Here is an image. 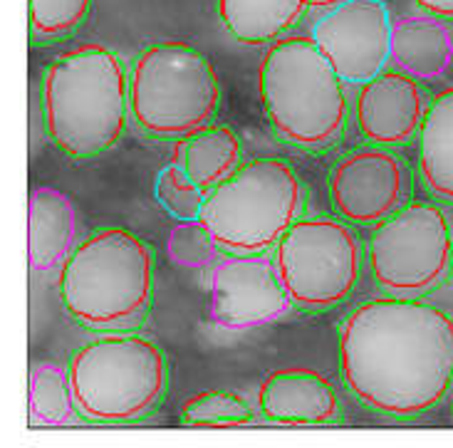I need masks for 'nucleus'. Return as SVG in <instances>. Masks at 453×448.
I'll return each instance as SVG.
<instances>
[{
	"instance_id": "1",
	"label": "nucleus",
	"mask_w": 453,
	"mask_h": 448,
	"mask_svg": "<svg viewBox=\"0 0 453 448\" xmlns=\"http://www.w3.org/2000/svg\"><path fill=\"white\" fill-rule=\"evenodd\" d=\"M340 372L374 412L399 419L431 412L453 384V317L418 297L359 305L340 332Z\"/></svg>"
},
{
	"instance_id": "2",
	"label": "nucleus",
	"mask_w": 453,
	"mask_h": 448,
	"mask_svg": "<svg viewBox=\"0 0 453 448\" xmlns=\"http://www.w3.org/2000/svg\"><path fill=\"white\" fill-rule=\"evenodd\" d=\"M42 124L70 157H97L122 139L129 104V74L104 45H80L50 62L42 74Z\"/></svg>"
},
{
	"instance_id": "3",
	"label": "nucleus",
	"mask_w": 453,
	"mask_h": 448,
	"mask_svg": "<svg viewBox=\"0 0 453 448\" xmlns=\"http://www.w3.org/2000/svg\"><path fill=\"white\" fill-rule=\"evenodd\" d=\"M154 258L127 228H99L60 267V300L80 325L95 332L134 328L149 313Z\"/></svg>"
},
{
	"instance_id": "4",
	"label": "nucleus",
	"mask_w": 453,
	"mask_h": 448,
	"mask_svg": "<svg viewBox=\"0 0 453 448\" xmlns=\"http://www.w3.org/2000/svg\"><path fill=\"white\" fill-rule=\"evenodd\" d=\"M260 102L273 129L305 149L332 144L347 127L344 80L312 35H285L263 55L257 73Z\"/></svg>"
},
{
	"instance_id": "5",
	"label": "nucleus",
	"mask_w": 453,
	"mask_h": 448,
	"mask_svg": "<svg viewBox=\"0 0 453 448\" xmlns=\"http://www.w3.org/2000/svg\"><path fill=\"white\" fill-rule=\"evenodd\" d=\"M303 211L305 189L293 166L280 158H253L211 189L198 219L221 251L248 255L275 248Z\"/></svg>"
},
{
	"instance_id": "6",
	"label": "nucleus",
	"mask_w": 453,
	"mask_h": 448,
	"mask_svg": "<svg viewBox=\"0 0 453 448\" xmlns=\"http://www.w3.org/2000/svg\"><path fill=\"white\" fill-rule=\"evenodd\" d=\"M77 412L97 424L144 419L169 389L164 351L142 335H104L82 344L70 362Z\"/></svg>"
},
{
	"instance_id": "7",
	"label": "nucleus",
	"mask_w": 453,
	"mask_h": 448,
	"mask_svg": "<svg viewBox=\"0 0 453 448\" xmlns=\"http://www.w3.org/2000/svg\"><path fill=\"white\" fill-rule=\"evenodd\" d=\"M221 82L211 60L186 42H159L136 55L129 73L132 117L154 136H184L211 124Z\"/></svg>"
},
{
	"instance_id": "8",
	"label": "nucleus",
	"mask_w": 453,
	"mask_h": 448,
	"mask_svg": "<svg viewBox=\"0 0 453 448\" xmlns=\"http://www.w3.org/2000/svg\"><path fill=\"white\" fill-rule=\"evenodd\" d=\"M451 263L453 228L436 204H404L372 230L369 267L387 295L424 297L449 278Z\"/></svg>"
},
{
	"instance_id": "9",
	"label": "nucleus",
	"mask_w": 453,
	"mask_h": 448,
	"mask_svg": "<svg viewBox=\"0 0 453 448\" xmlns=\"http://www.w3.org/2000/svg\"><path fill=\"white\" fill-rule=\"evenodd\" d=\"M275 266L295 307L325 313L355 290L362 245L340 220H295L275 245Z\"/></svg>"
},
{
	"instance_id": "10",
	"label": "nucleus",
	"mask_w": 453,
	"mask_h": 448,
	"mask_svg": "<svg viewBox=\"0 0 453 448\" xmlns=\"http://www.w3.org/2000/svg\"><path fill=\"white\" fill-rule=\"evenodd\" d=\"M394 20L381 0H344L312 25V40L344 82L365 85L392 62Z\"/></svg>"
},
{
	"instance_id": "11",
	"label": "nucleus",
	"mask_w": 453,
	"mask_h": 448,
	"mask_svg": "<svg viewBox=\"0 0 453 448\" xmlns=\"http://www.w3.org/2000/svg\"><path fill=\"white\" fill-rule=\"evenodd\" d=\"M295 307L275 258L231 253L211 270V320L226 329H253L275 322Z\"/></svg>"
},
{
	"instance_id": "12",
	"label": "nucleus",
	"mask_w": 453,
	"mask_h": 448,
	"mask_svg": "<svg viewBox=\"0 0 453 448\" xmlns=\"http://www.w3.org/2000/svg\"><path fill=\"white\" fill-rule=\"evenodd\" d=\"M330 198L342 219L377 226L409 198V174L389 146L357 149L332 169Z\"/></svg>"
},
{
	"instance_id": "13",
	"label": "nucleus",
	"mask_w": 453,
	"mask_h": 448,
	"mask_svg": "<svg viewBox=\"0 0 453 448\" xmlns=\"http://www.w3.org/2000/svg\"><path fill=\"white\" fill-rule=\"evenodd\" d=\"M426 107L429 102L417 77L384 70L357 92V127L372 144L402 146L418 136Z\"/></svg>"
},
{
	"instance_id": "14",
	"label": "nucleus",
	"mask_w": 453,
	"mask_h": 448,
	"mask_svg": "<svg viewBox=\"0 0 453 448\" xmlns=\"http://www.w3.org/2000/svg\"><path fill=\"white\" fill-rule=\"evenodd\" d=\"M257 406L273 424L325 426L337 421L340 397L312 369H275L257 391Z\"/></svg>"
},
{
	"instance_id": "15",
	"label": "nucleus",
	"mask_w": 453,
	"mask_h": 448,
	"mask_svg": "<svg viewBox=\"0 0 453 448\" xmlns=\"http://www.w3.org/2000/svg\"><path fill=\"white\" fill-rule=\"evenodd\" d=\"M77 211L70 196L40 186L27 206V258L33 270H58L74 251Z\"/></svg>"
},
{
	"instance_id": "16",
	"label": "nucleus",
	"mask_w": 453,
	"mask_h": 448,
	"mask_svg": "<svg viewBox=\"0 0 453 448\" xmlns=\"http://www.w3.org/2000/svg\"><path fill=\"white\" fill-rule=\"evenodd\" d=\"M169 166L209 194L241 166V142L231 127L203 124L179 136Z\"/></svg>"
},
{
	"instance_id": "17",
	"label": "nucleus",
	"mask_w": 453,
	"mask_h": 448,
	"mask_svg": "<svg viewBox=\"0 0 453 448\" xmlns=\"http://www.w3.org/2000/svg\"><path fill=\"white\" fill-rule=\"evenodd\" d=\"M453 60V35L429 12L394 23L392 65L417 80L441 77Z\"/></svg>"
},
{
	"instance_id": "18",
	"label": "nucleus",
	"mask_w": 453,
	"mask_h": 448,
	"mask_svg": "<svg viewBox=\"0 0 453 448\" xmlns=\"http://www.w3.org/2000/svg\"><path fill=\"white\" fill-rule=\"evenodd\" d=\"M418 174L431 194L453 204V87L426 107L418 129Z\"/></svg>"
},
{
	"instance_id": "19",
	"label": "nucleus",
	"mask_w": 453,
	"mask_h": 448,
	"mask_svg": "<svg viewBox=\"0 0 453 448\" xmlns=\"http://www.w3.org/2000/svg\"><path fill=\"white\" fill-rule=\"evenodd\" d=\"M310 0H219L223 27L238 42L270 45L300 23Z\"/></svg>"
},
{
	"instance_id": "20",
	"label": "nucleus",
	"mask_w": 453,
	"mask_h": 448,
	"mask_svg": "<svg viewBox=\"0 0 453 448\" xmlns=\"http://www.w3.org/2000/svg\"><path fill=\"white\" fill-rule=\"evenodd\" d=\"M77 401H74L70 372L52 362H40L30 372V387H27V421L30 426H58L73 424L77 416Z\"/></svg>"
},
{
	"instance_id": "21",
	"label": "nucleus",
	"mask_w": 453,
	"mask_h": 448,
	"mask_svg": "<svg viewBox=\"0 0 453 448\" xmlns=\"http://www.w3.org/2000/svg\"><path fill=\"white\" fill-rule=\"evenodd\" d=\"M181 421L188 426H201V429L203 426L206 429L245 426L253 421V412L241 394L228 391V389H211L184 401Z\"/></svg>"
},
{
	"instance_id": "22",
	"label": "nucleus",
	"mask_w": 453,
	"mask_h": 448,
	"mask_svg": "<svg viewBox=\"0 0 453 448\" xmlns=\"http://www.w3.org/2000/svg\"><path fill=\"white\" fill-rule=\"evenodd\" d=\"M27 3H30V27L37 40L70 35L92 8V0H27Z\"/></svg>"
},
{
	"instance_id": "23",
	"label": "nucleus",
	"mask_w": 453,
	"mask_h": 448,
	"mask_svg": "<svg viewBox=\"0 0 453 448\" xmlns=\"http://www.w3.org/2000/svg\"><path fill=\"white\" fill-rule=\"evenodd\" d=\"M216 251L221 248L201 219L179 220L166 241V253L181 267H206L213 260Z\"/></svg>"
},
{
	"instance_id": "24",
	"label": "nucleus",
	"mask_w": 453,
	"mask_h": 448,
	"mask_svg": "<svg viewBox=\"0 0 453 448\" xmlns=\"http://www.w3.org/2000/svg\"><path fill=\"white\" fill-rule=\"evenodd\" d=\"M206 191H201L198 186L191 182H186L181 174H176L172 166L161 171L159 182H157V198L159 204L173 219L179 220H191L201 216V208L206 201Z\"/></svg>"
},
{
	"instance_id": "25",
	"label": "nucleus",
	"mask_w": 453,
	"mask_h": 448,
	"mask_svg": "<svg viewBox=\"0 0 453 448\" xmlns=\"http://www.w3.org/2000/svg\"><path fill=\"white\" fill-rule=\"evenodd\" d=\"M417 5L434 18L453 20V0H417Z\"/></svg>"
},
{
	"instance_id": "26",
	"label": "nucleus",
	"mask_w": 453,
	"mask_h": 448,
	"mask_svg": "<svg viewBox=\"0 0 453 448\" xmlns=\"http://www.w3.org/2000/svg\"><path fill=\"white\" fill-rule=\"evenodd\" d=\"M344 0H310V8H325V11H330L334 5H340Z\"/></svg>"
}]
</instances>
